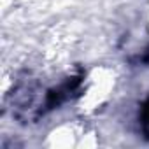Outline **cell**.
<instances>
[{
    "mask_svg": "<svg viewBox=\"0 0 149 149\" xmlns=\"http://www.w3.org/2000/svg\"><path fill=\"white\" fill-rule=\"evenodd\" d=\"M140 126H142V133L149 139V100L142 105V111H140Z\"/></svg>",
    "mask_w": 149,
    "mask_h": 149,
    "instance_id": "cell-1",
    "label": "cell"
}]
</instances>
